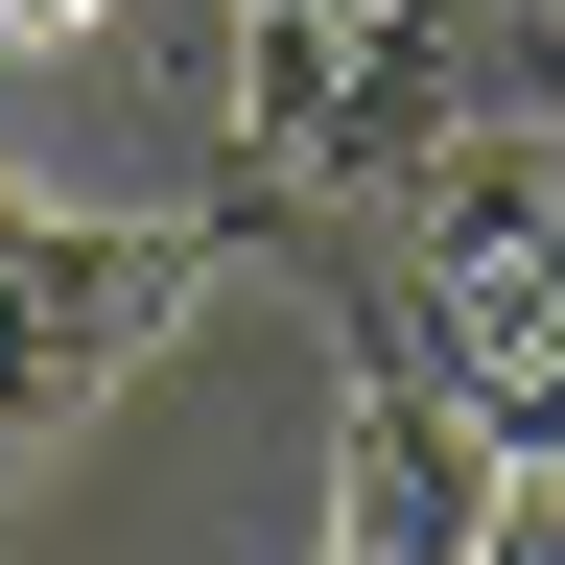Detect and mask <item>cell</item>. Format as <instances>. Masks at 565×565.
<instances>
[{
  "instance_id": "cell-6",
  "label": "cell",
  "mask_w": 565,
  "mask_h": 565,
  "mask_svg": "<svg viewBox=\"0 0 565 565\" xmlns=\"http://www.w3.org/2000/svg\"><path fill=\"white\" fill-rule=\"evenodd\" d=\"M118 24V0H0V47H95Z\"/></svg>"
},
{
  "instance_id": "cell-5",
  "label": "cell",
  "mask_w": 565,
  "mask_h": 565,
  "mask_svg": "<svg viewBox=\"0 0 565 565\" xmlns=\"http://www.w3.org/2000/svg\"><path fill=\"white\" fill-rule=\"evenodd\" d=\"M471 565H565V471H494V519H471Z\"/></svg>"
},
{
  "instance_id": "cell-4",
  "label": "cell",
  "mask_w": 565,
  "mask_h": 565,
  "mask_svg": "<svg viewBox=\"0 0 565 565\" xmlns=\"http://www.w3.org/2000/svg\"><path fill=\"white\" fill-rule=\"evenodd\" d=\"M471 95H494V118L565 95V0H471Z\"/></svg>"
},
{
  "instance_id": "cell-7",
  "label": "cell",
  "mask_w": 565,
  "mask_h": 565,
  "mask_svg": "<svg viewBox=\"0 0 565 565\" xmlns=\"http://www.w3.org/2000/svg\"><path fill=\"white\" fill-rule=\"evenodd\" d=\"M542 189H565V95H542Z\"/></svg>"
},
{
  "instance_id": "cell-3",
  "label": "cell",
  "mask_w": 565,
  "mask_h": 565,
  "mask_svg": "<svg viewBox=\"0 0 565 565\" xmlns=\"http://www.w3.org/2000/svg\"><path fill=\"white\" fill-rule=\"evenodd\" d=\"M166 307H189V236H95V212L0 189V471H24L47 424L95 401L141 330H166Z\"/></svg>"
},
{
  "instance_id": "cell-2",
  "label": "cell",
  "mask_w": 565,
  "mask_h": 565,
  "mask_svg": "<svg viewBox=\"0 0 565 565\" xmlns=\"http://www.w3.org/2000/svg\"><path fill=\"white\" fill-rule=\"evenodd\" d=\"M259 212H377L471 141V0H236Z\"/></svg>"
},
{
  "instance_id": "cell-1",
  "label": "cell",
  "mask_w": 565,
  "mask_h": 565,
  "mask_svg": "<svg viewBox=\"0 0 565 565\" xmlns=\"http://www.w3.org/2000/svg\"><path fill=\"white\" fill-rule=\"evenodd\" d=\"M377 377H424L471 424V471H565V189L519 166H424L377 189Z\"/></svg>"
}]
</instances>
